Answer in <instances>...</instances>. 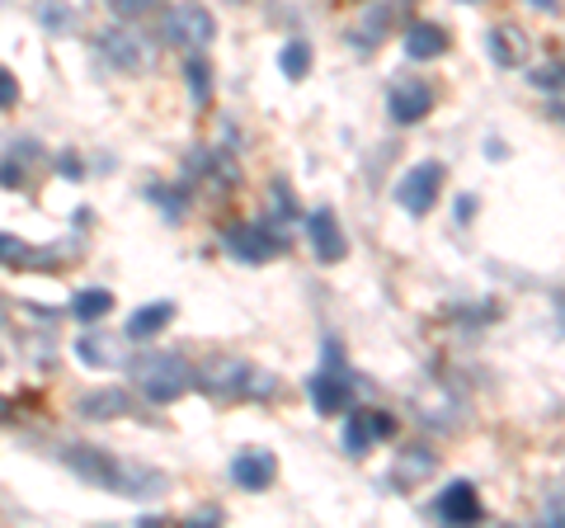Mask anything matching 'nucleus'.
Here are the masks:
<instances>
[{"mask_svg": "<svg viewBox=\"0 0 565 528\" xmlns=\"http://www.w3.org/2000/svg\"><path fill=\"white\" fill-rule=\"evenodd\" d=\"M307 236H311V251L321 264H340L349 255V236H344L340 218H334V208H316L307 218Z\"/></svg>", "mask_w": 565, "mask_h": 528, "instance_id": "obj_11", "label": "nucleus"}, {"mask_svg": "<svg viewBox=\"0 0 565 528\" xmlns=\"http://www.w3.org/2000/svg\"><path fill=\"white\" fill-rule=\"evenodd\" d=\"M434 515L444 519V524H476V519L486 515V505H481V496H476L471 482H452V486L438 490Z\"/></svg>", "mask_w": 565, "mask_h": 528, "instance_id": "obj_13", "label": "nucleus"}, {"mask_svg": "<svg viewBox=\"0 0 565 528\" xmlns=\"http://www.w3.org/2000/svg\"><path fill=\"white\" fill-rule=\"evenodd\" d=\"M76 411L85 420H118V415H128L132 411V397L122 392V387H95V392H85L76 401Z\"/></svg>", "mask_w": 565, "mask_h": 528, "instance_id": "obj_17", "label": "nucleus"}, {"mask_svg": "<svg viewBox=\"0 0 565 528\" xmlns=\"http://www.w3.org/2000/svg\"><path fill=\"white\" fill-rule=\"evenodd\" d=\"M161 0H109V10L118 14V20H141V14H151Z\"/></svg>", "mask_w": 565, "mask_h": 528, "instance_id": "obj_27", "label": "nucleus"}, {"mask_svg": "<svg viewBox=\"0 0 565 528\" xmlns=\"http://www.w3.org/2000/svg\"><path fill=\"white\" fill-rule=\"evenodd\" d=\"M486 47H490L494 66H523L527 52H533V43H527V33L519 24H494L486 33Z\"/></svg>", "mask_w": 565, "mask_h": 528, "instance_id": "obj_15", "label": "nucleus"}, {"mask_svg": "<svg viewBox=\"0 0 565 528\" xmlns=\"http://www.w3.org/2000/svg\"><path fill=\"white\" fill-rule=\"evenodd\" d=\"M29 260V245L20 236H6L0 232V264H24Z\"/></svg>", "mask_w": 565, "mask_h": 528, "instance_id": "obj_28", "label": "nucleus"}, {"mask_svg": "<svg viewBox=\"0 0 565 528\" xmlns=\"http://www.w3.org/2000/svg\"><path fill=\"white\" fill-rule=\"evenodd\" d=\"M278 477V457L269 448H241L232 457V482L241 490H269Z\"/></svg>", "mask_w": 565, "mask_h": 528, "instance_id": "obj_12", "label": "nucleus"}, {"mask_svg": "<svg viewBox=\"0 0 565 528\" xmlns=\"http://www.w3.org/2000/svg\"><path fill=\"white\" fill-rule=\"evenodd\" d=\"M226 251L241 264H269L278 251H288V232H278L274 222H241L226 232Z\"/></svg>", "mask_w": 565, "mask_h": 528, "instance_id": "obj_7", "label": "nucleus"}, {"mask_svg": "<svg viewBox=\"0 0 565 528\" xmlns=\"http://www.w3.org/2000/svg\"><path fill=\"white\" fill-rule=\"evenodd\" d=\"M444 180H448L444 161H419V166H411L396 180V203L411 218H429L434 203H438V193H444Z\"/></svg>", "mask_w": 565, "mask_h": 528, "instance_id": "obj_5", "label": "nucleus"}, {"mask_svg": "<svg viewBox=\"0 0 565 528\" xmlns=\"http://www.w3.org/2000/svg\"><path fill=\"white\" fill-rule=\"evenodd\" d=\"M448 52V33L438 24H411V33H405V57L411 62H434Z\"/></svg>", "mask_w": 565, "mask_h": 528, "instance_id": "obj_20", "label": "nucleus"}, {"mask_svg": "<svg viewBox=\"0 0 565 528\" xmlns=\"http://www.w3.org/2000/svg\"><path fill=\"white\" fill-rule=\"evenodd\" d=\"M128 373H132L137 392L147 401H156V406H170V401H180L193 387V368L180 355H170V349H147V355H137L128 363Z\"/></svg>", "mask_w": 565, "mask_h": 528, "instance_id": "obj_3", "label": "nucleus"}, {"mask_svg": "<svg viewBox=\"0 0 565 528\" xmlns=\"http://www.w3.org/2000/svg\"><path fill=\"white\" fill-rule=\"evenodd\" d=\"M33 14H39V24L47 33H76L85 24V14H90V0H39Z\"/></svg>", "mask_w": 565, "mask_h": 528, "instance_id": "obj_16", "label": "nucleus"}, {"mask_svg": "<svg viewBox=\"0 0 565 528\" xmlns=\"http://www.w3.org/2000/svg\"><path fill=\"white\" fill-rule=\"evenodd\" d=\"M307 392H311L316 415H344L353 406V373L344 363L340 340H326V363L316 368V378H311Z\"/></svg>", "mask_w": 565, "mask_h": 528, "instance_id": "obj_4", "label": "nucleus"}, {"mask_svg": "<svg viewBox=\"0 0 565 528\" xmlns=\"http://www.w3.org/2000/svg\"><path fill=\"white\" fill-rule=\"evenodd\" d=\"M62 463L76 472L81 482L90 486H104L114 490V496H128V500H156L166 496V472H156L147 463H128V457H118L109 448H95V444H71L62 453Z\"/></svg>", "mask_w": 565, "mask_h": 528, "instance_id": "obj_1", "label": "nucleus"}, {"mask_svg": "<svg viewBox=\"0 0 565 528\" xmlns=\"http://www.w3.org/2000/svg\"><path fill=\"white\" fill-rule=\"evenodd\" d=\"M438 472V453L429 444H411V448H401L396 453V463H392V482L396 490H415L424 486Z\"/></svg>", "mask_w": 565, "mask_h": 528, "instance_id": "obj_14", "label": "nucleus"}, {"mask_svg": "<svg viewBox=\"0 0 565 528\" xmlns=\"http://www.w3.org/2000/svg\"><path fill=\"white\" fill-rule=\"evenodd\" d=\"M278 66H282V76H288V81H302V76L311 72V43H307V39L282 43V52H278Z\"/></svg>", "mask_w": 565, "mask_h": 528, "instance_id": "obj_23", "label": "nucleus"}, {"mask_svg": "<svg viewBox=\"0 0 565 528\" xmlns=\"http://www.w3.org/2000/svg\"><path fill=\"white\" fill-rule=\"evenodd\" d=\"M561 524H565V515H561Z\"/></svg>", "mask_w": 565, "mask_h": 528, "instance_id": "obj_34", "label": "nucleus"}, {"mask_svg": "<svg viewBox=\"0 0 565 528\" xmlns=\"http://www.w3.org/2000/svg\"><path fill=\"white\" fill-rule=\"evenodd\" d=\"M546 118L561 123V128H565V104H552V109H546Z\"/></svg>", "mask_w": 565, "mask_h": 528, "instance_id": "obj_31", "label": "nucleus"}, {"mask_svg": "<svg viewBox=\"0 0 565 528\" xmlns=\"http://www.w3.org/2000/svg\"><path fill=\"white\" fill-rule=\"evenodd\" d=\"M0 326H6V303H0Z\"/></svg>", "mask_w": 565, "mask_h": 528, "instance_id": "obj_33", "label": "nucleus"}, {"mask_svg": "<svg viewBox=\"0 0 565 528\" xmlns=\"http://www.w3.org/2000/svg\"><path fill=\"white\" fill-rule=\"evenodd\" d=\"M382 29H386V10H373L367 14V24H363V52L373 43H382Z\"/></svg>", "mask_w": 565, "mask_h": 528, "instance_id": "obj_29", "label": "nucleus"}, {"mask_svg": "<svg viewBox=\"0 0 565 528\" xmlns=\"http://www.w3.org/2000/svg\"><path fill=\"white\" fill-rule=\"evenodd\" d=\"M184 76H189V95H193V104H203L212 99V66L203 62V52H189V62H184Z\"/></svg>", "mask_w": 565, "mask_h": 528, "instance_id": "obj_22", "label": "nucleus"}, {"mask_svg": "<svg viewBox=\"0 0 565 528\" xmlns=\"http://www.w3.org/2000/svg\"><path fill=\"white\" fill-rule=\"evenodd\" d=\"M33 156H39V151H33V142H14L10 156H6V166H0V184H6V189H20Z\"/></svg>", "mask_w": 565, "mask_h": 528, "instance_id": "obj_24", "label": "nucleus"}, {"mask_svg": "<svg viewBox=\"0 0 565 528\" xmlns=\"http://www.w3.org/2000/svg\"><path fill=\"white\" fill-rule=\"evenodd\" d=\"M95 47H99V57L114 66V72L122 76H132L147 66V43H141V33H132L128 24H109V29H99L95 33Z\"/></svg>", "mask_w": 565, "mask_h": 528, "instance_id": "obj_8", "label": "nucleus"}, {"mask_svg": "<svg viewBox=\"0 0 565 528\" xmlns=\"http://www.w3.org/2000/svg\"><path fill=\"white\" fill-rule=\"evenodd\" d=\"M193 382H199L207 397H217V401H241V397L264 401V397H274V392H278L274 373H264V368L245 363V359H236V355L207 359L199 373H193Z\"/></svg>", "mask_w": 565, "mask_h": 528, "instance_id": "obj_2", "label": "nucleus"}, {"mask_svg": "<svg viewBox=\"0 0 565 528\" xmlns=\"http://www.w3.org/2000/svg\"><path fill=\"white\" fill-rule=\"evenodd\" d=\"M434 109V91L415 76H405L392 85V95H386V114H392V123H401V128H415V123H424Z\"/></svg>", "mask_w": 565, "mask_h": 528, "instance_id": "obj_9", "label": "nucleus"}, {"mask_svg": "<svg viewBox=\"0 0 565 528\" xmlns=\"http://www.w3.org/2000/svg\"><path fill=\"white\" fill-rule=\"evenodd\" d=\"M14 104H20V81L0 66V109H14Z\"/></svg>", "mask_w": 565, "mask_h": 528, "instance_id": "obj_30", "label": "nucleus"}, {"mask_svg": "<svg viewBox=\"0 0 565 528\" xmlns=\"http://www.w3.org/2000/svg\"><path fill=\"white\" fill-rule=\"evenodd\" d=\"M392 434H396V420L386 411H349V420H344V453L363 457V453H373L377 439H392Z\"/></svg>", "mask_w": 565, "mask_h": 528, "instance_id": "obj_10", "label": "nucleus"}, {"mask_svg": "<svg viewBox=\"0 0 565 528\" xmlns=\"http://www.w3.org/2000/svg\"><path fill=\"white\" fill-rule=\"evenodd\" d=\"M269 203H274V213L282 218V226H288V222L297 218V199H292V189L282 184V180H274V189H269Z\"/></svg>", "mask_w": 565, "mask_h": 528, "instance_id": "obj_26", "label": "nucleus"}, {"mask_svg": "<svg viewBox=\"0 0 565 528\" xmlns=\"http://www.w3.org/2000/svg\"><path fill=\"white\" fill-rule=\"evenodd\" d=\"M0 420H10V401L6 397H0Z\"/></svg>", "mask_w": 565, "mask_h": 528, "instance_id": "obj_32", "label": "nucleus"}, {"mask_svg": "<svg viewBox=\"0 0 565 528\" xmlns=\"http://www.w3.org/2000/svg\"><path fill=\"white\" fill-rule=\"evenodd\" d=\"M174 321V303L166 297V303H147V307H137L132 316H128V330H122V336H128V345L132 340H151V336H161V330Z\"/></svg>", "mask_w": 565, "mask_h": 528, "instance_id": "obj_18", "label": "nucleus"}, {"mask_svg": "<svg viewBox=\"0 0 565 528\" xmlns=\"http://www.w3.org/2000/svg\"><path fill=\"white\" fill-rule=\"evenodd\" d=\"M76 355L85 359V363H95V368H109V363H122L128 359V336H81V345H76Z\"/></svg>", "mask_w": 565, "mask_h": 528, "instance_id": "obj_19", "label": "nucleus"}, {"mask_svg": "<svg viewBox=\"0 0 565 528\" xmlns=\"http://www.w3.org/2000/svg\"><path fill=\"white\" fill-rule=\"evenodd\" d=\"M527 81H533L537 91H565V62H546L537 72H527Z\"/></svg>", "mask_w": 565, "mask_h": 528, "instance_id": "obj_25", "label": "nucleus"}, {"mask_svg": "<svg viewBox=\"0 0 565 528\" xmlns=\"http://www.w3.org/2000/svg\"><path fill=\"white\" fill-rule=\"evenodd\" d=\"M161 39L180 52H207L212 39H217V20L203 6H174L161 20Z\"/></svg>", "mask_w": 565, "mask_h": 528, "instance_id": "obj_6", "label": "nucleus"}, {"mask_svg": "<svg viewBox=\"0 0 565 528\" xmlns=\"http://www.w3.org/2000/svg\"><path fill=\"white\" fill-rule=\"evenodd\" d=\"M71 311H76V321H104V316L114 311V293L109 288H85V293H76V303H71Z\"/></svg>", "mask_w": 565, "mask_h": 528, "instance_id": "obj_21", "label": "nucleus"}]
</instances>
